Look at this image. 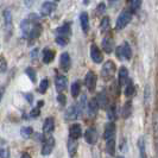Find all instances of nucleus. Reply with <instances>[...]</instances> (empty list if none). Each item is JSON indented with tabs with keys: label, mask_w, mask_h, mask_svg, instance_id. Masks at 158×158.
<instances>
[{
	"label": "nucleus",
	"mask_w": 158,
	"mask_h": 158,
	"mask_svg": "<svg viewBox=\"0 0 158 158\" xmlns=\"http://www.w3.org/2000/svg\"><path fill=\"white\" fill-rule=\"evenodd\" d=\"M132 20V12L131 11H123L119 18L117 19V24H115V29L117 30H123L126 27V25Z\"/></svg>",
	"instance_id": "nucleus-1"
},
{
	"label": "nucleus",
	"mask_w": 158,
	"mask_h": 158,
	"mask_svg": "<svg viewBox=\"0 0 158 158\" xmlns=\"http://www.w3.org/2000/svg\"><path fill=\"white\" fill-rule=\"evenodd\" d=\"M115 64L113 61H107L106 63L103 64L102 67V70H101V76H102L103 80H106V81H108V80H111L113 76H114V74H115Z\"/></svg>",
	"instance_id": "nucleus-2"
},
{
	"label": "nucleus",
	"mask_w": 158,
	"mask_h": 158,
	"mask_svg": "<svg viewBox=\"0 0 158 158\" xmlns=\"http://www.w3.org/2000/svg\"><path fill=\"white\" fill-rule=\"evenodd\" d=\"M55 148V139L51 135L45 137V139L43 140V145H42V155L43 156H49Z\"/></svg>",
	"instance_id": "nucleus-3"
},
{
	"label": "nucleus",
	"mask_w": 158,
	"mask_h": 158,
	"mask_svg": "<svg viewBox=\"0 0 158 158\" xmlns=\"http://www.w3.org/2000/svg\"><path fill=\"white\" fill-rule=\"evenodd\" d=\"M96 81H98V77L93 71H88L86 77H85V85L86 87L88 88L89 92H94L95 88H96Z\"/></svg>",
	"instance_id": "nucleus-4"
},
{
	"label": "nucleus",
	"mask_w": 158,
	"mask_h": 158,
	"mask_svg": "<svg viewBox=\"0 0 158 158\" xmlns=\"http://www.w3.org/2000/svg\"><path fill=\"white\" fill-rule=\"evenodd\" d=\"M98 138H99V133H98V131H96L95 127H89V128H87V131L85 133V139H86V142L88 144H90V145L96 144Z\"/></svg>",
	"instance_id": "nucleus-5"
},
{
	"label": "nucleus",
	"mask_w": 158,
	"mask_h": 158,
	"mask_svg": "<svg viewBox=\"0 0 158 158\" xmlns=\"http://www.w3.org/2000/svg\"><path fill=\"white\" fill-rule=\"evenodd\" d=\"M90 58L93 60L94 63H101L103 61V55L101 52V50L96 47L95 44H93L90 47Z\"/></svg>",
	"instance_id": "nucleus-6"
},
{
	"label": "nucleus",
	"mask_w": 158,
	"mask_h": 158,
	"mask_svg": "<svg viewBox=\"0 0 158 158\" xmlns=\"http://www.w3.org/2000/svg\"><path fill=\"white\" fill-rule=\"evenodd\" d=\"M55 130V120L54 118H47L44 124H43V135L48 137V135H51V133L54 132Z\"/></svg>",
	"instance_id": "nucleus-7"
},
{
	"label": "nucleus",
	"mask_w": 158,
	"mask_h": 158,
	"mask_svg": "<svg viewBox=\"0 0 158 158\" xmlns=\"http://www.w3.org/2000/svg\"><path fill=\"white\" fill-rule=\"evenodd\" d=\"M95 99H96V101H98L99 108H101V110H107V108H108L110 99H108V96H107V93H106V92L99 93Z\"/></svg>",
	"instance_id": "nucleus-8"
},
{
	"label": "nucleus",
	"mask_w": 158,
	"mask_h": 158,
	"mask_svg": "<svg viewBox=\"0 0 158 158\" xmlns=\"http://www.w3.org/2000/svg\"><path fill=\"white\" fill-rule=\"evenodd\" d=\"M4 23H5V30L7 35L12 33V29H13V23H12V15L10 10H5L4 11Z\"/></svg>",
	"instance_id": "nucleus-9"
},
{
	"label": "nucleus",
	"mask_w": 158,
	"mask_h": 158,
	"mask_svg": "<svg viewBox=\"0 0 158 158\" xmlns=\"http://www.w3.org/2000/svg\"><path fill=\"white\" fill-rule=\"evenodd\" d=\"M68 85V79L64 76V75H58L55 80V86L57 93H62L64 89L67 88Z\"/></svg>",
	"instance_id": "nucleus-10"
},
{
	"label": "nucleus",
	"mask_w": 158,
	"mask_h": 158,
	"mask_svg": "<svg viewBox=\"0 0 158 158\" xmlns=\"http://www.w3.org/2000/svg\"><path fill=\"white\" fill-rule=\"evenodd\" d=\"M56 5L55 2H51V1H45L42 7H40V16L42 17H48L52 13V11L55 10Z\"/></svg>",
	"instance_id": "nucleus-11"
},
{
	"label": "nucleus",
	"mask_w": 158,
	"mask_h": 158,
	"mask_svg": "<svg viewBox=\"0 0 158 158\" xmlns=\"http://www.w3.org/2000/svg\"><path fill=\"white\" fill-rule=\"evenodd\" d=\"M115 131H117V128H115V124L111 121V123H108L106 126H105V132H103V138L107 140V139H111V138H114V135H115Z\"/></svg>",
	"instance_id": "nucleus-12"
},
{
	"label": "nucleus",
	"mask_w": 158,
	"mask_h": 158,
	"mask_svg": "<svg viewBox=\"0 0 158 158\" xmlns=\"http://www.w3.org/2000/svg\"><path fill=\"white\" fill-rule=\"evenodd\" d=\"M60 65L61 68L63 69L64 71H68L71 67V60H70V55L68 52H63L61 55V58H60Z\"/></svg>",
	"instance_id": "nucleus-13"
},
{
	"label": "nucleus",
	"mask_w": 158,
	"mask_h": 158,
	"mask_svg": "<svg viewBox=\"0 0 158 158\" xmlns=\"http://www.w3.org/2000/svg\"><path fill=\"white\" fill-rule=\"evenodd\" d=\"M88 115L90 117V118H94L96 117V114H98V112H99V105H98V101H96V99H92L89 102H88Z\"/></svg>",
	"instance_id": "nucleus-14"
},
{
	"label": "nucleus",
	"mask_w": 158,
	"mask_h": 158,
	"mask_svg": "<svg viewBox=\"0 0 158 158\" xmlns=\"http://www.w3.org/2000/svg\"><path fill=\"white\" fill-rule=\"evenodd\" d=\"M102 49L106 54H111L114 49V40L111 36H107L102 40Z\"/></svg>",
	"instance_id": "nucleus-15"
},
{
	"label": "nucleus",
	"mask_w": 158,
	"mask_h": 158,
	"mask_svg": "<svg viewBox=\"0 0 158 158\" xmlns=\"http://www.w3.org/2000/svg\"><path fill=\"white\" fill-rule=\"evenodd\" d=\"M56 35L57 36H63V37H70L71 36V27H70V24L67 23L62 25V26H60V27H57L56 29Z\"/></svg>",
	"instance_id": "nucleus-16"
},
{
	"label": "nucleus",
	"mask_w": 158,
	"mask_h": 158,
	"mask_svg": "<svg viewBox=\"0 0 158 158\" xmlns=\"http://www.w3.org/2000/svg\"><path fill=\"white\" fill-rule=\"evenodd\" d=\"M64 118H65V120H68V121L79 119L80 115H79V112H77V108H76V106H70V107H69V108L65 111Z\"/></svg>",
	"instance_id": "nucleus-17"
},
{
	"label": "nucleus",
	"mask_w": 158,
	"mask_h": 158,
	"mask_svg": "<svg viewBox=\"0 0 158 158\" xmlns=\"http://www.w3.org/2000/svg\"><path fill=\"white\" fill-rule=\"evenodd\" d=\"M82 135V127L80 124H73L69 127V137L74 138V139H79Z\"/></svg>",
	"instance_id": "nucleus-18"
},
{
	"label": "nucleus",
	"mask_w": 158,
	"mask_h": 158,
	"mask_svg": "<svg viewBox=\"0 0 158 158\" xmlns=\"http://www.w3.org/2000/svg\"><path fill=\"white\" fill-rule=\"evenodd\" d=\"M128 80V70H127L125 67H121L119 69V74H118V85L119 87L120 86H125Z\"/></svg>",
	"instance_id": "nucleus-19"
},
{
	"label": "nucleus",
	"mask_w": 158,
	"mask_h": 158,
	"mask_svg": "<svg viewBox=\"0 0 158 158\" xmlns=\"http://www.w3.org/2000/svg\"><path fill=\"white\" fill-rule=\"evenodd\" d=\"M80 23H81L82 31L85 32V33H87L89 31V17H88L87 12H82L80 15Z\"/></svg>",
	"instance_id": "nucleus-20"
},
{
	"label": "nucleus",
	"mask_w": 158,
	"mask_h": 158,
	"mask_svg": "<svg viewBox=\"0 0 158 158\" xmlns=\"http://www.w3.org/2000/svg\"><path fill=\"white\" fill-rule=\"evenodd\" d=\"M67 148H68V152L70 156H75L76 151H77V148H79V143H77V139H74V138H70L68 139V143H67Z\"/></svg>",
	"instance_id": "nucleus-21"
},
{
	"label": "nucleus",
	"mask_w": 158,
	"mask_h": 158,
	"mask_svg": "<svg viewBox=\"0 0 158 158\" xmlns=\"http://www.w3.org/2000/svg\"><path fill=\"white\" fill-rule=\"evenodd\" d=\"M54 58H55V51L49 48H45L43 50V62L45 64H49L54 61Z\"/></svg>",
	"instance_id": "nucleus-22"
},
{
	"label": "nucleus",
	"mask_w": 158,
	"mask_h": 158,
	"mask_svg": "<svg viewBox=\"0 0 158 158\" xmlns=\"http://www.w3.org/2000/svg\"><path fill=\"white\" fill-rule=\"evenodd\" d=\"M0 157L8 158L10 157V150H8V144L5 139L0 138Z\"/></svg>",
	"instance_id": "nucleus-23"
},
{
	"label": "nucleus",
	"mask_w": 158,
	"mask_h": 158,
	"mask_svg": "<svg viewBox=\"0 0 158 158\" xmlns=\"http://www.w3.org/2000/svg\"><path fill=\"white\" fill-rule=\"evenodd\" d=\"M86 105H87V96L83 94L82 96H81L79 103L76 105V108H77V112H79L80 117H82L83 112H85V110H86Z\"/></svg>",
	"instance_id": "nucleus-24"
},
{
	"label": "nucleus",
	"mask_w": 158,
	"mask_h": 158,
	"mask_svg": "<svg viewBox=\"0 0 158 158\" xmlns=\"http://www.w3.org/2000/svg\"><path fill=\"white\" fill-rule=\"evenodd\" d=\"M121 51H123V56H124V60H131L132 58V49L130 47V44L125 42L123 45H121Z\"/></svg>",
	"instance_id": "nucleus-25"
},
{
	"label": "nucleus",
	"mask_w": 158,
	"mask_h": 158,
	"mask_svg": "<svg viewBox=\"0 0 158 158\" xmlns=\"http://www.w3.org/2000/svg\"><path fill=\"white\" fill-rule=\"evenodd\" d=\"M106 151L110 156H114L115 155V139L111 138V139H107L106 142Z\"/></svg>",
	"instance_id": "nucleus-26"
},
{
	"label": "nucleus",
	"mask_w": 158,
	"mask_h": 158,
	"mask_svg": "<svg viewBox=\"0 0 158 158\" xmlns=\"http://www.w3.org/2000/svg\"><path fill=\"white\" fill-rule=\"evenodd\" d=\"M132 111H133V106H132V101H127L124 107H123V118L127 119L128 117H131L132 114Z\"/></svg>",
	"instance_id": "nucleus-27"
},
{
	"label": "nucleus",
	"mask_w": 158,
	"mask_h": 158,
	"mask_svg": "<svg viewBox=\"0 0 158 158\" xmlns=\"http://www.w3.org/2000/svg\"><path fill=\"white\" fill-rule=\"evenodd\" d=\"M126 88H125V95H126L127 98H130V96H132V95H135V85H133V82L130 80H127V82H126Z\"/></svg>",
	"instance_id": "nucleus-28"
},
{
	"label": "nucleus",
	"mask_w": 158,
	"mask_h": 158,
	"mask_svg": "<svg viewBox=\"0 0 158 158\" xmlns=\"http://www.w3.org/2000/svg\"><path fill=\"white\" fill-rule=\"evenodd\" d=\"M111 26V19L108 17H103L101 19V23H100V31L106 32Z\"/></svg>",
	"instance_id": "nucleus-29"
},
{
	"label": "nucleus",
	"mask_w": 158,
	"mask_h": 158,
	"mask_svg": "<svg viewBox=\"0 0 158 158\" xmlns=\"http://www.w3.org/2000/svg\"><path fill=\"white\" fill-rule=\"evenodd\" d=\"M81 92V82L80 81H75L73 85H71V95L74 98H77Z\"/></svg>",
	"instance_id": "nucleus-30"
},
{
	"label": "nucleus",
	"mask_w": 158,
	"mask_h": 158,
	"mask_svg": "<svg viewBox=\"0 0 158 158\" xmlns=\"http://www.w3.org/2000/svg\"><path fill=\"white\" fill-rule=\"evenodd\" d=\"M118 117V112H117V107L115 106H112L108 108V111H107V118L110 121H114L115 119Z\"/></svg>",
	"instance_id": "nucleus-31"
},
{
	"label": "nucleus",
	"mask_w": 158,
	"mask_h": 158,
	"mask_svg": "<svg viewBox=\"0 0 158 158\" xmlns=\"http://www.w3.org/2000/svg\"><path fill=\"white\" fill-rule=\"evenodd\" d=\"M25 73H26L27 77L31 80V82L36 83V81H37V75H36V70H35V69H33L32 67H29V68H26V69H25Z\"/></svg>",
	"instance_id": "nucleus-32"
},
{
	"label": "nucleus",
	"mask_w": 158,
	"mask_h": 158,
	"mask_svg": "<svg viewBox=\"0 0 158 158\" xmlns=\"http://www.w3.org/2000/svg\"><path fill=\"white\" fill-rule=\"evenodd\" d=\"M138 149H139L140 157L142 158L146 157V151H145V140H144V138H139V139H138Z\"/></svg>",
	"instance_id": "nucleus-33"
},
{
	"label": "nucleus",
	"mask_w": 158,
	"mask_h": 158,
	"mask_svg": "<svg viewBox=\"0 0 158 158\" xmlns=\"http://www.w3.org/2000/svg\"><path fill=\"white\" fill-rule=\"evenodd\" d=\"M32 133H33V128L31 126H24L20 128V135L24 138H29L30 135H32Z\"/></svg>",
	"instance_id": "nucleus-34"
},
{
	"label": "nucleus",
	"mask_w": 158,
	"mask_h": 158,
	"mask_svg": "<svg viewBox=\"0 0 158 158\" xmlns=\"http://www.w3.org/2000/svg\"><path fill=\"white\" fill-rule=\"evenodd\" d=\"M48 87H49V80H48V79H43L40 82V88H38V90H40V94H45V92H47Z\"/></svg>",
	"instance_id": "nucleus-35"
},
{
	"label": "nucleus",
	"mask_w": 158,
	"mask_h": 158,
	"mask_svg": "<svg viewBox=\"0 0 158 158\" xmlns=\"http://www.w3.org/2000/svg\"><path fill=\"white\" fill-rule=\"evenodd\" d=\"M69 42V38L68 37H63V36H56V43L61 47H65Z\"/></svg>",
	"instance_id": "nucleus-36"
},
{
	"label": "nucleus",
	"mask_w": 158,
	"mask_h": 158,
	"mask_svg": "<svg viewBox=\"0 0 158 158\" xmlns=\"http://www.w3.org/2000/svg\"><path fill=\"white\" fill-rule=\"evenodd\" d=\"M7 69V62L5 57H0V73H5Z\"/></svg>",
	"instance_id": "nucleus-37"
},
{
	"label": "nucleus",
	"mask_w": 158,
	"mask_h": 158,
	"mask_svg": "<svg viewBox=\"0 0 158 158\" xmlns=\"http://www.w3.org/2000/svg\"><path fill=\"white\" fill-rule=\"evenodd\" d=\"M144 101L146 105L150 102V87L149 86H146L145 90H144Z\"/></svg>",
	"instance_id": "nucleus-38"
},
{
	"label": "nucleus",
	"mask_w": 158,
	"mask_h": 158,
	"mask_svg": "<svg viewBox=\"0 0 158 158\" xmlns=\"http://www.w3.org/2000/svg\"><path fill=\"white\" fill-rule=\"evenodd\" d=\"M40 114V106H37L36 108H33V110L30 112L29 117H30V118H37Z\"/></svg>",
	"instance_id": "nucleus-39"
},
{
	"label": "nucleus",
	"mask_w": 158,
	"mask_h": 158,
	"mask_svg": "<svg viewBox=\"0 0 158 158\" xmlns=\"http://www.w3.org/2000/svg\"><path fill=\"white\" fill-rule=\"evenodd\" d=\"M57 102L60 103L61 106H64L65 102H67V98H65V95L62 94V93H60V94L57 95Z\"/></svg>",
	"instance_id": "nucleus-40"
},
{
	"label": "nucleus",
	"mask_w": 158,
	"mask_h": 158,
	"mask_svg": "<svg viewBox=\"0 0 158 158\" xmlns=\"http://www.w3.org/2000/svg\"><path fill=\"white\" fill-rule=\"evenodd\" d=\"M132 8H131V12H135L139 6H140V0H132Z\"/></svg>",
	"instance_id": "nucleus-41"
},
{
	"label": "nucleus",
	"mask_w": 158,
	"mask_h": 158,
	"mask_svg": "<svg viewBox=\"0 0 158 158\" xmlns=\"http://www.w3.org/2000/svg\"><path fill=\"white\" fill-rule=\"evenodd\" d=\"M105 11H106V5H105L103 2L99 4V5H98V8H96V13H98V15H103Z\"/></svg>",
	"instance_id": "nucleus-42"
},
{
	"label": "nucleus",
	"mask_w": 158,
	"mask_h": 158,
	"mask_svg": "<svg viewBox=\"0 0 158 158\" xmlns=\"http://www.w3.org/2000/svg\"><path fill=\"white\" fill-rule=\"evenodd\" d=\"M155 143H156V150L158 153V123L155 124Z\"/></svg>",
	"instance_id": "nucleus-43"
},
{
	"label": "nucleus",
	"mask_w": 158,
	"mask_h": 158,
	"mask_svg": "<svg viewBox=\"0 0 158 158\" xmlns=\"http://www.w3.org/2000/svg\"><path fill=\"white\" fill-rule=\"evenodd\" d=\"M115 54H117V57H118L120 61H123V60H124V56H123V51H121V45L117 48V50H115Z\"/></svg>",
	"instance_id": "nucleus-44"
},
{
	"label": "nucleus",
	"mask_w": 158,
	"mask_h": 158,
	"mask_svg": "<svg viewBox=\"0 0 158 158\" xmlns=\"http://www.w3.org/2000/svg\"><path fill=\"white\" fill-rule=\"evenodd\" d=\"M24 96H25V99L27 100V102L30 103V105L33 102V95H32L31 93H25V94H24Z\"/></svg>",
	"instance_id": "nucleus-45"
},
{
	"label": "nucleus",
	"mask_w": 158,
	"mask_h": 158,
	"mask_svg": "<svg viewBox=\"0 0 158 158\" xmlns=\"http://www.w3.org/2000/svg\"><path fill=\"white\" fill-rule=\"evenodd\" d=\"M38 49H33L31 52H30V56H31V60H36L37 58V54H38Z\"/></svg>",
	"instance_id": "nucleus-46"
},
{
	"label": "nucleus",
	"mask_w": 158,
	"mask_h": 158,
	"mask_svg": "<svg viewBox=\"0 0 158 158\" xmlns=\"http://www.w3.org/2000/svg\"><path fill=\"white\" fill-rule=\"evenodd\" d=\"M33 2H35V0H24V4H25L26 7H31Z\"/></svg>",
	"instance_id": "nucleus-47"
},
{
	"label": "nucleus",
	"mask_w": 158,
	"mask_h": 158,
	"mask_svg": "<svg viewBox=\"0 0 158 158\" xmlns=\"http://www.w3.org/2000/svg\"><path fill=\"white\" fill-rule=\"evenodd\" d=\"M120 149H121V151H123V152H126V151H127L126 140H125V139L123 140V144H121V146H120Z\"/></svg>",
	"instance_id": "nucleus-48"
},
{
	"label": "nucleus",
	"mask_w": 158,
	"mask_h": 158,
	"mask_svg": "<svg viewBox=\"0 0 158 158\" xmlns=\"http://www.w3.org/2000/svg\"><path fill=\"white\" fill-rule=\"evenodd\" d=\"M4 93H5V87H0V102H1V100H2Z\"/></svg>",
	"instance_id": "nucleus-49"
},
{
	"label": "nucleus",
	"mask_w": 158,
	"mask_h": 158,
	"mask_svg": "<svg viewBox=\"0 0 158 158\" xmlns=\"http://www.w3.org/2000/svg\"><path fill=\"white\" fill-rule=\"evenodd\" d=\"M22 157H30V155H29V153H23Z\"/></svg>",
	"instance_id": "nucleus-50"
},
{
	"label": "nucleus",
	"mask_w": 158,
	"mask_h": 158,
	"mask_svg": "<svg viewBox=\"0 0 158 158\" xmlns=\"http://www.w3.org/2000/svg\"><path fill=\"white\" fill-rule=\"evenodd\" d=\"M126 1H128V2H131V1H132V0H126Z\"/></svg>",
	"instance_id": "nucleus-51"
},
{
	"label": "nucleus",
	"mask_w": 158,
	"mask_h": 158,
	"mask_svg": "<svg viewBox=\"0 0 158 158\" xmlns=\"http://www.w3.org/2000/svg\"><path fill=\"white\" fill-rule=\"evenodd\" d=\"M55 1H60V0H55Z\"/></svg>",
	"instance_id": "nucleus-52"
}]
</instances>
